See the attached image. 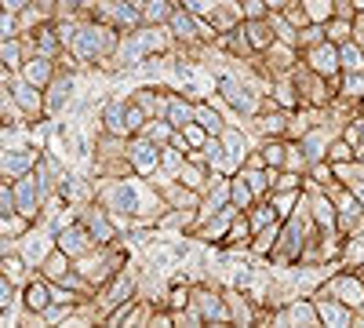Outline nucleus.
Segmentation results:
<instances>
[{
	"label": "nucleus",
	"instance_id": "obj_1",
	"mask_svg": "<svg viewBox=\"0 0 364 328\" xmlns=\"http://www.w3.org/2000/svg\"><path fill=\"white\" fill-rule=\"evenodd\" d=\"M11 190H15V216H22L26 223H37L41 212H44V194H41V186H37L33 171L11 179Z\"/></svg>",
	"mask_w": 364,
	"mask_h": 328
},
{
	"label": "nucleus",
	"instance_id": "obj_2",
	"mask_svg": "<svg viewBox=\"0 0 364 328\" xmlns=\"http://www.w3.org/2000/svg\"><path fill=\"white\" fill-rule=\"evenodd\" d=\"M8 95H11V102L18 106L22 121H41V117H44V92H41L37 84H29V80H22V77L15 73Z\"/></svg>",
	"mask_w": 364,
	"mask_h": 328
},
{
	"label": "nucleus",
	"instance_id": "obj_3",
	"mask_svg": "<svg viewBox=\"0 0 364 328\" xmlns=\"http://www.w3.org/2000/svg\"><path fill=\"white\" fill-rule=\"evenodd\" d=\"M55 248H63L70 259H80L87 252H95V237L87 233V226L77 219V223H66L55 230Z\"/></svg>",
	"mask_w": 364,
	"mask_h": 328
},
{
	"label": "nucleus",
	"instance_id": "obj_4",
	"mask_svg": "<svg viewBox=\"0 0 364 328\" xmlns=\"http://www.w3.org/2000/svg\"><path fill=\"white\" fill-rule=\"evenodd\" d=\"M51 248H55V233H51V230H37V223L18 233V255L33 266V270L41 266V259H44Z\"/></svg>",
	"mask_w": 364,
	"mask_h": 328
},
{
	"label": "nucleus",
	"instance_id": "obj_5",
	"mask_svg": "<svg viewBox=\"0 0 364 328\" xmlns=\"http://www.w3.org/2000/svg\"><path fill=\"white\" fill-rule=\"evenodd\" d=\"M73 99V73L70 70H55V77L44 88V117H58Z\"/></svg>",
	"mask_w": 364,
	"mask_h": 328
},
{
	"label": "nucleus",
	"instance_id": "obj_6",
	"mask_svg": "<svg viewBox=\"0 0 364 328\" xmlns=\"http://www.w3.org/2000/svg\"><path fill=\"white\" fill-rule=\"evenodd\" d=\"M37 157H41V154L33 150V146H0V175L11 183V179L33 171Z\"/></svg>",
	"mask_w": 364,
	"mask_h": 328
},
{
	"label": "nucleus",
	"instance_id": "obj_7",
	"mask_svg": "<svg viewBox=\"0 0 364 328\" xmlns=\"http://www.w3.org/2000/svg\"><path fill=\"white\" fill-rule=\"evenodd\" d=\"M80 223L87 226V233L95 237V245H113V237H117V230H113V223H109V216H106V208H95V204H80Z\"/></svg>",
	"mask_w": 364,
	"mask_h": 328
},
{
	"label": "nucleus",
	"instance_id": "obj_8",
	"mask_svg": "<svg viewBox=\"0 0 364 328\" xmlns=\"http://www.w3.org/2000/svg\"><path fill=\"white\" fill-rule=\"evenodd\" d=\"M55 70H58V66H55V58H48V55H37V51H33V55H26V63L18 66V77H22V80H29V84H37L41 92H44L48 80L55 77Z\"/></svg>",
	"mask_w": 364,
	"mask_h": 328
},
{
	"label": "nucleus",
	"instance_id": "obj_9",
	"mask_svg": "<svg viewBox=\"0 0 364 328\" xmlns=\"http://www.w3.org/2000/svg\"><path fill=\"white\" fill-rule=\"evenodd\" d=\"M328 292H339V303H346L350 310L364 307V281L353 277V274H343V277H336V281H328V285L321 288V295H328Z\"/></svg>",
	"mask_w": 364,
	"mask_h": 328
},
{
	"label": "nucleus",
	"instance_id": "obj_10",
	"mask_svg": "<svg viewBox=\"0 0 364 328\" xmlns=\"http://www.w3.org/2000/svg\"><path fill=\"white\" fill-rule=\"evenodd\" d=\"M219 92H223V99H226L237 113H255V106H259L255 92H248V84H240V80H233V77H223V80H219Z\"/></svg>",
	"mask_w": 364,
	"mask_h": 328
},
{
	"label": "nucleus",
	"instance_id": "obj_11",
	"mask_svg": "<svg viewBox=\"0 0 364 328\" xmlns=\"http://www.w3.org/2000/svg\"><path fill=\"white\" fill-rule=\"evenodd\" d=\"M22 307H26V314H37V317L51 307V292H48V281L41 274L22 285Z\"/></svg>",
	"mask_w": 364,
	"mask_h": 328
},
{
	"label": "nucleus",
	"instance_id": "obj_12",
	"mask_svg": "<svg viewBox=\"0 0 364 328\" xmlns=\"http://www.w3.org/2000/svg\"><path fill=\"white\" fill-rule=\"evenodd\" d=\"M310 70L321 73V77H331L339 70V44H331V41H321L310 48Z\"/></svg>",
	"mask_w": 364,
	"mask_h": 328
},
{
	"label": "nucleus",
	"instance_id": "obj_13",
	"mask_svg": "<svg viewBox=\"0 0 364 328\" xmlns=\"http://www.w3.org/2000/svg\"><path fill=\"white\" fill-rule=\"evenodd\" d=\"M70 270H73V259H70L63 248H51V252L41 259V266H37V274H41L44 281H63Z\"/></svg>",
	"mask_w": 364,
	"mask_h": 328
},
{
	"label": "nucleus",
	"instance_id": "obj_14",
	"mask_svg": "<svg viewBox=\"0 0 364 328\" xmlns=\"http://www.w3.org/2000/svg\"><path fill=\"white\" fill-rule=\"evenodd\" d=\"M197 314H200V321H208V324H226L230 321V310H226V303H223V295H215V292H197Z\"/></svg>",
	"mask_w": 364,
	"mask_h": 328
},
{
	"label": "nucleus",
	"instance_id": "obj_15",
	"mask_svg": "<svg viewBox=\"0 0 364 328\" xmlns=\"http://www.w3.org/2000/svg\"><path fill=\"white\" fill-rule=\"evenodd\" d=\"M161 117H164L171 128H186L193 121V106L186 99H178V95H168L164 106H161Z\"/></svg>",
	"mask_w": 364,
	"mask_h": 328
},
{
	"label": "nucleus",
	"instance_id": "obj_16",
	"mask_svg": "<svg viewBox=\"0 0 364 328\" xmlns=\"http://www.w3.org/2000/svg\"><path fill=\"white\" fill-rule=\"evenodd\" d=\"M29 270H33V266H29V263L18 255V248L0 255V274H4L11 285H26V281H29Z\"/></svg>",
	"mask_w": 364,
	"mask_h": 328
},
{
	"label": "nucleus",
	"instance_id": "obj_17",
	"mask_svg": "<svg viewBox=\"0 0 364 328\" xmlns=\"http://www.w3.org/2000/svg\"><path fill=\"white\" fill-rule=\"evenodd\" d=\"M26 55H33L26 48V41L22 37H8V41H0V63H4L8 70H15L18 73V66L26 63Z\"/></svg>",
	"mask_w": 364,
	"mask_h": 328
},
{
	"label": "nucleus",
	"instance_id": "obj_18",
	"mask_svg": "<svg viewBox=\"0 0 364 328\" xmlns=\"http://www.w3.org/2000/svg\"><path fill=\"white\" fill-rule=\"evenodd\" d=\"M102 128L109 132V135H128V125H124V102L120 99H109L106 106H102Z\"/></svg>",
	"mask_w": 364,
	"mask_h": 328
},
{
	"label": "nucleus",
	"instance_id": "obj_19",
	"mask_svg": "<svg viewBox=\"0 0 364 328\" xmlns=\"http://www.w3.org/2000/svg\"><path fill=\"white\" fill-rule=\"evenodd\" d=\"M132 164L146 175V171H154L157 168V161H161V154H157V146L154 142H146V139H139V142H132Z\"/></svg>",
	"mask_w": 364,
	"mask_h": 328
},
{
	"label": "nucleus",
	"instance_id": "obj_20",
	"mask_svg": "<svg viewBox=\"0 0 364 328\" xmlns=\"http://www.w3.org/2000/svg\"><path fill=\"white\" fill-rule=\"evenodd\" d=\"M135 292V281L128 277V274H120V277H113V285L102 292V307L106 310H113V307H120V303H124L128 300V295Z\"/></svg>",
	"mask_w": 364,
	"mask_h": 328
},
{
	"label": "nucleus",
	"instance_id": "obj_21",
	"mask_svg": "<svg viewBox=\"0 0 364 328\" xmlns=\"http://www.w3.org/2000/svg\"><path fill=\"white\" fill-rule=\"evenodd\" d=\"M193 121H197L208 135H223V128H226V125H223V117L211 110L208 102H197V106H193Z\"/></svg>",
	"mask_w": 364,
	"mask_h": 328
},
{
	"label": "nucleus",
	"instance_id": "obj_22",
	"mask_svg": "<svg viewBox=\"0 0 364 328\" xmlns=\"http://www.w3.org/2000/svg\"><path fill=\"white\" fill-rule=\"evenodd\" d=\"M142 51H164L168 44H171V37H168V29H161V22L157 26H149V29H142L139 33V41H135Z\"/></svg>",
	"mask_w": 364,
	"mask_h": 328
},
{
	"label": "nucleus",
	"instance_id": "obj_23",
	"mask_svg": "<svg viewBox=\"0 0 364 328\" xmlns=\"http://www.w3.org/2000/svg\"><path fill=\"white\" fill-rule=\"evenodd\" d=\"M317 317H321V321H328V324H350V307H346V303H331L328 295H321Z\"/></svg>",
	"mask_w": 364,
	"mask_h": 328
},
{
	"label": "nucleus",
	"instance_id": "obj_24",
	"mask_svg": "<svg viewBox=\"0 0 364 328\" xmlns=\"http://www.w3.org/2000/svg\"><path fill=\"white\" fill-rule=\"evenodd\" d=\"M223 146H226V168H233L240 157H245V135L233 132V128H223Z\"/></svg>",
	"mask_w": 364,
	"mask_h": 328
},
{
	"label": "nucleus",
	"instance_id": "obj_25",
	"mask_svg": "<svg viewBox=\"0 0 364 328\" xmlns=\"http://www.w3.org/2000/svg\"><path fill=\"white\" fill-rule=\"evenodd\" d=\"M175 15V0H146V8H142V18L146 22H168Z\"/></svg>",
	"mask_w": 364,
	"mask_h": 328
},
{
	"label": "nucleus",
	"instance_id": "obj_26",
	"mask_svg": "<svg viewBox=\"0 0 364 328\" xmlns=\"http://www.w3.org/2000/svg\"><path fill=\"white\" fill-rule=\"evenodd\" d=\"M339 66H343L346 73L364 70V51H360V44H350V41L339 44Z\"/></svg>",
	"mask_w": 364,
	"mask_h": 328
},
{
	"label": "nucleus",
	"instance_id": "obj_27",
	"mask_svg": "<svg viewBox=\"0 0 364 328\" xmlns=\"http://www.w3.org/2000/svg\"><path fill=\"white\" fill-rule=\"evenodd\" d=\"M288 321H291V324H317L321 317H317V307H310L306 300H299V303H291Z\"/></svg>",
	"mask_w": 364,
	"mask_h": 328
},
{
	"label": "nucleus",
	"instance_id": "obj_28",
	"mask_svg": "<svg viewBox=\"0 0 364 328\" xmlns=\"http://www.w3.org/2000/svg\"><path fill=\"white\" fill-rule=\"evenodd\" d=\"M284 154H288V142L284 139H269L266 150H262V164L277 168V164H284Z\"/></svg>",
	"mask_w": 364,
	"mask_h": 328
},
{
	"label": "nucleus",
	"instance_id": "obj_29",
	"mask_svg": "<svg viewBox=\"0 0 364 328\" xmlns=\"http://www.w3.org/2000/svg\"><path fill=\"white\" fill-rule=\"evenodd\" d=\"M324 146H328V135L317 128L314 135H306V142H302V157H306V161H317V157L324 154Z\"/></svg>",
	"mask_w": 364,
	"mask_h": 328
},
{
	"label": "nucleus",
	"instance_id": "obj_30",
	"mask_svg": "<svg viewBox=\"0 0 364 328\" xmlns=\"http://www.w3.org/2000/svg\"><path fill=\"white\" fill-rule=\"evenodd\" d=\"M262 135H284L288 128V117L284 113H269V117H259V125H255Z\"/></svg>",
	"mask_w": 364,
	"mask_h": 328
},
{
	"label": "nucleus",
	"instance_id": "obj_31",
	"mask_svg": "<svg viewBox=\"0 0 364 328\" xmlns=\"http://www.w3.org/2000/svg\"><path fill=\"white\" fill-rule=\"evenodd\" d=\"M273 219H277V208H269V204H259L255 212H248V226H252V233L262 230V226H269Z\"/></svg>",
	"mask_w": 364,
	"mask_h": 328
},
{
	"label": "nucleus",
	"instance_id": "obj_32",
	"mask_svg": "<svg viewBox=\"0 0 364 328\" xmlns=\"http://www.w3.org/2000/svg\"><path fill=\"white\" fill-rule=\"evenodd\" d=\"M353 157H357V154H353L350 142H343V139L328 142V161H331V164H346V161H353Z\"/></svg>",
	"mask_w": 364,
	"mask_h": 328
},
{
	"label": "nucleus",
	"instance_id": "obj_33",
	"mask_svg": "<svg viewBox=\"0 0 364 328\" xmlns=\"http://www.w3.org/2000/svg\"><path fill=\"white\" fill-rule=\"evenodd\" d=\"M15 216V190L8 179H0V219H11Z\"/></svg>",
	"mask_w": 364,
	"mask_h": 328
},
{
	"label": "nucleus",
	"instance_id": "obj_34",
	"mask_svg": "<svg viewBox=\"0 0 364 328\" xmlns=\"http://www.w3.org/2000/svg\"><path fill=\"white\" fill-rule=\"evenodd\" d=\"M302 11H306L310 22H321L331 15V0H302Z\"/></svg>",
	"mask_w": 364,
	"mask_h": 328
},
{
	"label": "nucleus",
	"instance_id": "obj_35",
	"mask_svg": "<svg viewBox=\"0 0 364 328\" xmlns=\"http://www.w3.org/2000/svg\"><path fill=\"white\" fill-rule=\"evenodd\" d=\"M324 37H328L331 44H343V41H350V18H339V22H331Z\"/></svg>",
	"mask_w": 364,
	"mask_h": 328
},
{
	"label": "nucleus",
	"instance_id": "obj_36",
	"mask_svg": "<svg viewBox=\"0 0 364 328\" xmlns=\"http://www.w3.org/2000/svg\"><path fill=\"white\" fill-rule=\"evenodd\" d=\"M8 37H18V18L11 11H0V41H8Z\"/></svg>",
	"mask_w": 364,
	"mask_h": 328
},
{
	"label": "nucleus",
	"instance_id": "obj_37",
	"mask_svg": "<svg viewBox=\"0 0 364 328\" xmlns=\"http://www.w3.org/2000/svg\"><path fill=\"white\" fill-rule=\"evenodd\" d=\"M178 175H182V186H190V190H193V186H204V171H200V168L182 164V168H178Z\"/></svg>",
	"mask_w": 364,
	"mask_h": 328
},
{
	"label": "nucleus",
	"instance_id": "obj_38",
	"mask_svg": "<svg viewBox=\"0 0 364 328\" xmlns=\"http://www.w3.org/2000/svg\"><path fill=\"white\" fill-rule=\"evenodd\" d=\"M248 233H252V226H248V219H237V223H233V226L226 230V241H230V245H240V241H245V237H248Z\"/></svg>",
	"mask_w": 364,
	"mask_h": 328
},
{
	"label": "nucleus",
	"instance_id": "obj_39",
	"mask_svg": "<svg viewBox=\"0 0 364 328\" xmlns=\"http://www.w3.org/2000/svg\"><path fill=\"white\" fill-rule=\"evenodd\" d=\"M240 15H248V18H266V0H240Z\"/></svg>",
	"mask_w": 364,
	"mask_h": 328
},
{
	"label": "nucleus",
	"instance_id": "obj_40",
	"mask_svg": "<svg viewBox=\"0 0 364 328\" xmlns=\"http://www.w3.org/2000/svg\"><path fill=\"white\" fill-rule=\"evenodd\" d=\"M11 300H15V285H11L4 274H0V314L11 307Z\"/></svg>",
	"mask_w": 364,
	"mask_h": 328
},
{
	"label": "nucleus",
	"instance_id": "obj_41",
	"mask_svg": "<svg viewBox=\"0 0 364 328\" xmlns=\"http://www.w3.org/2000/svg\"><path fill=\"white\" fill-rule=\"evenodd\" d=\"M182 135H186V142H190V146H200V142L208 139V132H204V128H200L197 121H190L186 128H182Z\"/></svg>",
	"mask_w": 364,
	"mask_h": 328
},
{
	"label": "nucleus",
	"instance_id": "obj_42",
	"mask_svg": "<svg viewBox=\"0 0 364 328\" xmlns=\"http://www.w3.org/2000/svg\"><path fill=\"white\" fill-rule=\"evenodd\" d=\"M291 204H295V194H291V190H284V197L273 201V208H277V216H291Z\"/></svg>",
	"mask_w": 364,
	"mask_h": 328
},
{
	"label": "nucleus",
	"instance_id": "obj_43",
	"mask_svg": "<svg viewBox=\"0 0 364 328\" xmlns=\"http://www.w3.org/2000/svg\"><path fill=\"white\" fill-rule=\"evenodd\" d=\"M26 4H33V0H0V11H11V15H18Z\"/></svg>",
	"mask_w": 364,
	"mask_h": 328
},
{
	"label": "nucleus",
	"instance_id": "obj_44",
	"mask_svg": "<svg viewBox=\"0 0 364 328\" xmlns=\"http://www.w3.org/2000/svg\"><path fill=\"white\" fill-rule=\"evenodd\" d=\"M273 186H277V190H295L299 186V175H281V179H273Z\"/></svg>",
	"mask_w": 364,
	"mask_h": 328
},
{
	"label": "nucleus",
	"instance_id": "obj_45",
	"mask_svg": "<svg viewBox=\"0 0 364 328\" xmlns=\"http://www.w3.org/2000/svg\"><path fill=\"white\" fill-rule=\"evenodd\" d=\"M288 0H266V8H284Z\"/></svg>",
	"mask_w": 364,
	"mask_h": 328
},
{
	"label": "nucleus",
	"instance_id": "obj_46",
	"mask_svg": "<svg viewBox=\"0 0 364 328\" xmlns=\"http://www.w3.org/2000/svg\"><path fill=\"white\" fill-rule=\"evenodd\" d=\"M0 179H4V175H0Z\"/></svg>",
	"mask_w": 364,
	"mask_h": 328
}]
</instances>
